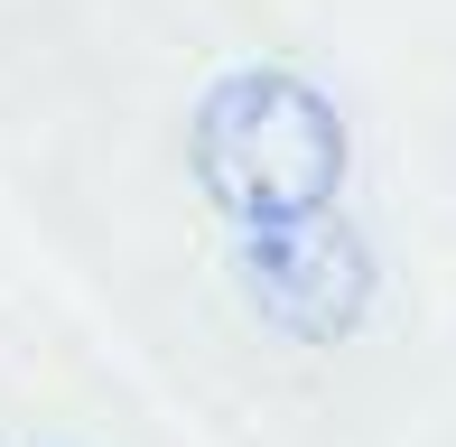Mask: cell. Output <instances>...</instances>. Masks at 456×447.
<instances>
[{
	"label": "cell",
	"mask_w": 456,
	"mask_h": 447,
	"mask_svg": "<svg viewBox=\"0 0 456 447\" xmlns=\"http://www.w3.org/2000/svg\"><path fill=\"white\" fill-rule=\"evenodd\" d=\"M186 168L224 224L317 215L345 187V112L298 66H233L196 93Z\"/></svg>",
	"instance_id": "6da1fadb"
},
{
	"label": "cell",
	"mask_w": 456,
	"mask_h": 447,
	"mask_svg": "<svg viewBox=\"0 0 456 447\" xmlns=\"http://www.w3.org/2000/svg\"><path fill=\"white\" fill-rule=\"evenodd\" d=\"M233 280L261 308V327L289 345H345L372 317L382 261L336 206L289 215V224H233Z\"/></svg>",
	"instance_id": "7a4b0ae2"
}]
</instances>
